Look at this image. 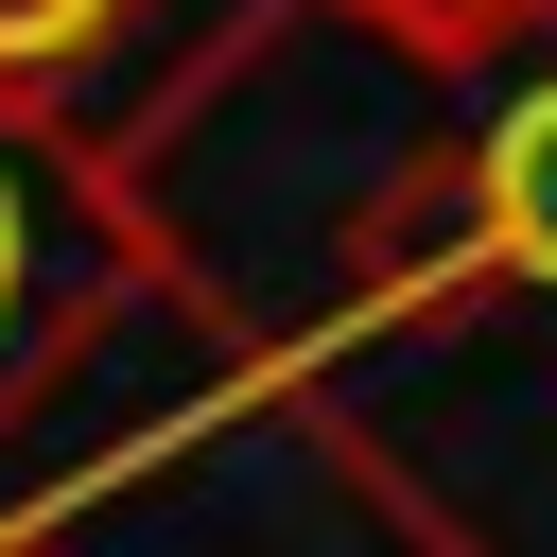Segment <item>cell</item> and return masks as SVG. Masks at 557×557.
<instances>
[{"label": "cell", "mask_w": 557, "mask_h": 557, "mask_svg": "<svg viewBox=\"0 0 557 557\" xmlns=\"http://www.w3.org/2000/svg\"><path fill=\"white\" fill-rule=\"evenodd\" d=\"M191 261H174V226H157V191L122 174V157H87L35 87H0V453L70 400V366L139 313V296H174Z\"/></svg>", "instance_id": "1"}, {"label": "cell", "mask_w": 557, "mask_h": 557, "mask_svg": "<svg viewBox=\"0 0 557 557\" xmlns=\"http://www.w3.org/2000/svg\"><path fill=\"white\" fill-rule=\"evenodd\" d=\"M104 17H122V0H0V87H35V104H52V87L104 52Z\"/></svg>", "instance_id": "3"}, {"label": "cell", "mask_w": 557, "mask_h": 557, "mask_svg": "<svg viewBox=\"0 0 557 557\" xmlns=\"http://www.w3.org/2000/svg\"><path fill=\"white\" fill-rule=\"evenodd\" d=\"M0 557H70V540H52V522H35V540H0Z\"/></svg>", "instance_id": "4"}, {"label": "cell", "mask_w": 557, "mask_h": 557, "mask_svg": "<svg viewBox=\"0 0 557 557\" xmlns=\"http://www.w3.org/2000/svg\"><path fill=\"white\" fill-rule=\"evenodd\" d=\"M470 191H487L505 296H557V70H522V87L470 122Z\"/></svg>", "instance_id": "2"}]
</instances>
